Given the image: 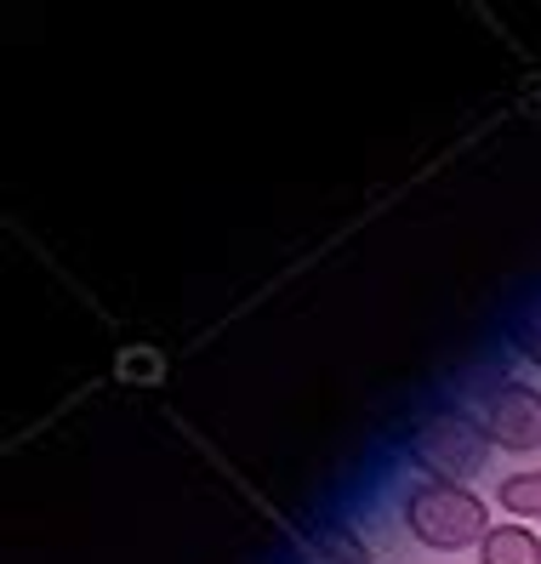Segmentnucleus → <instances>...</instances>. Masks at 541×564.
<instances>
[{"instance_id":"nucleus-7","label":"nucleus","mask_w":541,"mask_h":564,"mask_svg":"<svg viewBox=\"0 0 541 564\" xmlns=\"http://www.w3.org/2000/svg\"><path fill=\"white\" fill-rule=\"evenodd\" d=\"M519 348L530 354V365H541V314H535V319L524 325V337H519Z\"/></svg>"},{"instance_id":"nucleus-4","label":"nucleus","mask_w":541,"mask_h":564,"mask_svg":"<svg viewBox=\"0 0 541 564\" xmlns=\"http://www.w3.org/2000/svg\"><path fill=\"white\" fill-rule=\"evenodd\" d=\"M296 564H370V547L354 524H320L314 536L296 547Z\"/></svg>"},{"instance_id":"nucleus-6","label":"nucleus","mask_w":541,"mask_h":564,"mask_svg":"<svg viewBox=\"0 0 541 564\" xmlns=\"http://www.w3.org/2000/svg\"><path fill=\"white\" fill-rule=\"evenodd\" d=\"M496 508H507L519 524H524V519H541V468L507 474V479L496 485Z\"/></svg>"},{"instance_id":"nucleus-5","label":"nucleus","mask_w":541,"mask_h":564,"mask_svg":"<svg viewBox=\"0 0 541 564\" xmlns=\"http://www.w3.org/2000/svg\"><path fill=\"white\" fill-rule=\"evenodd\" d=\"M479 564H541V536L519 519L490 524V536L479 542Z\"/></svg>"},{"instance_id":"nucleus-1","label":"nucleus","mask_w":541,"mask_h":564,"mask_svg":"<svg viewBox=\"0 0 541 564\" xmlns=\"http://www.w3.org/2000/svg\"><path fill=\"white\" fill-rule=\"evenodd\" d=\"M404 530L433 547V553H462L479 547L490 536V502L473 496L467 485H433L422 479L411 496H404Z\"/></svg>"},{"instance_id":"nucleus-3","label":"nucleus","mask_w":541,"mask_h":564,"mask_svg":"<svg viewBox=\"0 0 541 564\" xmlns=\"http://www.w3.org/2000/svg\"><path fill=\"white\" fill-rule=\"evenodd\" d=\"M479 427L496 451H541V388L530 382H490L485 400H479Z\"/></svg>"},{"instance_id":"nucleus-2","label":"nucleus","mask_w":541,"mask_h":564,"mask_svg":"<svg viewBox=\"0 0 541 564\" xmlns=\"http://www.w3.org/2000/svg\"><path fill=\"white\" fill-rule=\"evenodd\" d=\"M485 451H490V440H485V427H479L473 411L439 405L411 427V462L433 485H473L490 462Z\"/></svg>"}]
</instances>
